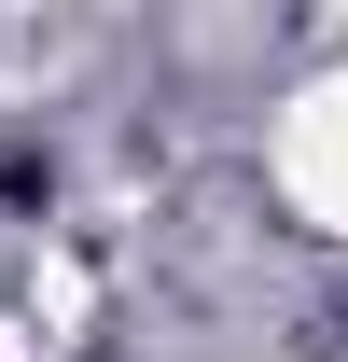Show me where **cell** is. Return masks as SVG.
<instances>
[{
	"mask_svg": "<svg viewBox=\"0 0 348 362\" xmlns=\"http://www.w3.org/2000/svg\"><path fill=\"white\" fill-rule=\"evenodd\" d=\"M279 195H293L306 223L348 237V70H335V84H306L293 112H279Z\"/></svg>",
	"mask_w": 348,
	"mask_h": 362,
	"instance_id": "obj_1",
	"label": "cell"
}]
</instances>
